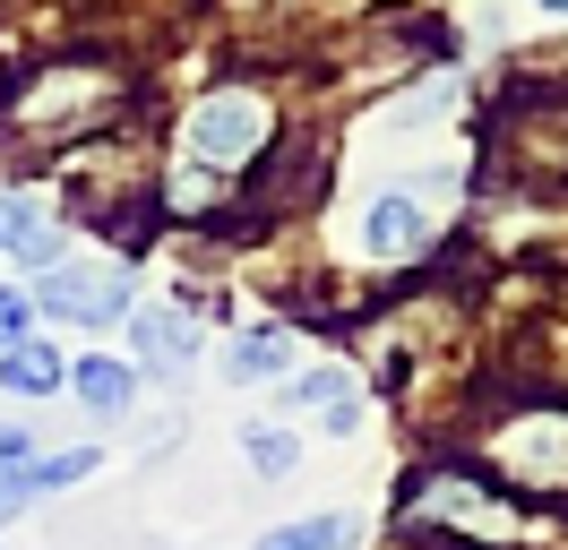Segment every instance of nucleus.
Returning a JSON list of instances; mask_svg holds the SVG:
<instances>
[{
  "instance_id": "obj_1",
  "label": "nucleus",
  "mask_w": 568,
  "mask_h": 550,
  "mask_svg": "<svg viewBox=\"0 0 568 550\" xmlns=\"http://www.w3.org/2000/svg\"><path fill=\"white\" fill-rule=\"evenodd\" d=\"M36 302L52 309V318H70V327H104V318H121L130 309V275L121 267H43V284H36Z\"/></svg>"
},
{
  "instance_id": "obj_2",
  "label": "nucleus",
  "mask_w": 568,
  "mask_h": 550,
  "mask_svg": "<svg viewBox=\"0 0 568 550\" xmlns=\"http://www.w3.org/2000/svg\"><path fill=\"white\" fill-rule=\"evenodd\" d=\"M258 130H267L258 95H215V103H199V121H190V155H199V164H242L250 146H258Z\"/></svg>"
},
{
  "instance_id": "obj_3",
  "label": "nucleus",
  "mask_w": 568,
  "mask_h": 550,
  "mask_svg": "<svg viewBox=\"0 0 568 550\" xmlns=\"http://www.w3.org/2000/svg\"><path fill=\"white\" fill-rule=\"evenodd\" d=\"M130 344H139V361L155 378H181L190 361H199V327H190V309H130Z\"/></svg>"
},
{
  "instance_id": "obj_4",
  "label": "nucleus",
  "mask_w": 568,
  "mask_h": 550,
  "mask_svg": "<svg viewBox=\"0 0 568 550\" xmlns=\"http://www.w3.org/2000/svg\"><path fill=\"white\" fill-rule=\"evenodd\" d=\"M430 241V206L414 190H388V198L362 206V249L371 258H405V249H423Z\"/></svg>"
},
{
  "instance_id": "obj_5",
  "label": "nucleus",
  "mask_w": 568,
  "mask_h": 550,
  "mask_svg": "<svg viewBox=\"0 0 568 550\" xmlns=\"http://www.w3.org/2000/svg\"><path fill=\"white\" fill-rule=\"evenodd\" d=\"M293 412H311L327 439H354V430H362V396H354V378H345V370H302V378H293Z\"/></svg>"
},
{
  "instance_id": "obj_6",
  "label": "nucleus",
  "mask_w": 568,
  "mask_h": 550,
  "mask_svg": "<svg viewBox=\"0 0 568 550\" xmlns=\"http://www.w3.org/2000/svg\"><path fill=\"white\" fill-rule=\"evenodd\" d=\"M0 249L27 258V267H52V258H61V233H52V215H43L36 198H0Z\"/></svg>"
},
{
  "instance_id": "obj_7",
  "label": "nucleus",
  "mask_w": 568,
  "mask_h": 550,
  "mask_svg": "<svg viewBox=\"0 0 568 550\" xmlns=\"http://www.w3.org/2000/svg\"><path fill=\"white\" fill-rule=\"evenodd\" d=\"M276 370H293V336L284 327H250V336L224 344V378L233 387H258V378H276Z\"/></svg>"
},
{
  "instance_id": "obj_8",
  "label": "nucleus",
  "mask_w": 568,
  "mask_h": 550,
  "mask_svg": "<svg viewBox=\"0 0 568 550\" xmlns=\"http://www.w3.org/2000/svg\"><path fill=\"white\" fill-rule=\"evenodd\" d=\"M0 387H9V396H52V387H61V353H52V344H9V353H0Z\"/></svg>"
},
{
  "instance_id": "obj_9",
  "label": "nucleus",
  "mask_w": 568,
  "mask_h": 550,
  "mask_svg": "<svg viewBox=\"0 0 568 550\" xmlns=\"http://www.w3.org/2000/svg\"><path fill=\"white\" fill-rule=\"evenodd\" d=\"M78 396H87V412H130V396H139V370H121V361H78Z\"/></svg>"
},
{
  "instance_id": "obj_10",
  "label": "nucleus",
  "mask_w": 568,
  "mask_h": 550,
  "mask_svg": "<svg viewBox=\"0 0 568 550\" xmlns=\"http://www.w3.org/2000/svg\"><path fill=\"white\" fill-rule=\"evenodd\" d=\"M258 550H354V516H302V524H276Z\"/></svg>"
},
{
  "instance_id": "obj_11",
  "label": "nucleus",
  "mask_w": 568,
  "mask_h": 550,
  "mask_svg": "<svg viewBox=\"0 0 568 550\" xmlns=\"http://www.w3.org/2000/svg\"><path fill=\"white\" fill-rule=\"evenodd\" d=\"M95 473V447H70V456H43V465H27V499H36V490H70V481H87Z\"/></svg>"
},
{
  "instance_id": "obj_12",
  "label": "nucleus",
  "mask_w": 568,
  "mask_h": 550,
  "mask_svg": "<svg viewBox=\"0 0 568 550\" xmlns=\"http://www.w3.org/2000/svg\"><path fill=\"white\" fill-rule=\"evenodd\" d=\"M242 456L258 465V473H293V456H302V447L284 439V430H242Z\"/></svg>"
},
{
  "instance_id": "obj_13",
  "label": "nucleus",
  "mask_w": 568,
  "mask_h": 550,
  "mask_svg": "<svg viewBox=\"0 0 568 550\" xmlns=\"http://www.w3.org/2000/svg\"><path fill=\"white\" fill-rule=\"evenodd\" d=\"M27 465H36V439H27L18 421H0V481H18Z\"/></svg>"
},
{
  "instance_id": "obj_14",
  "label": "nucleus",
  "mask_w": 568,
  "mask_h": 550,
  "mask_svg": "<svg viewBox=\"0 0 568 550\" xmlns=\"http://www.w3.org/2000/svg\"><path fill=\"white\" fill-rule=\"evenodd\" d=\"M9 344H27V293L0 284V353H9Z\"/></svg>"
},
{
  "instance_id": "obj_15",
  "label": "nucleus",
  "mask_w": 568,
  "mask_h": 550,
  "mask_svg": "<svg viewBox=\"0 0 568 550\" xmlns=\"http://www.w3.org/2000/svg\"><path fill=\"white\" fill-rule=\"evenodd\" d=\"M18 508H27V481H0V524H9Z\"/></svg>"
},
{
  "instance_id": "obj_16",
  "label": "nucleus",
  "mask_w": 568,
  "mask_h": 550,
  "mask_svg": "<svg viewBox=\"0 0 568 550\" xmlns=\"http://www.w3.org/2000/svg\"><path fill=\"white\" fill-rule=\"evenodd\" d=\"M542 9H551V18H568V0H542Z\"/></svg>"
}]
</instances>
